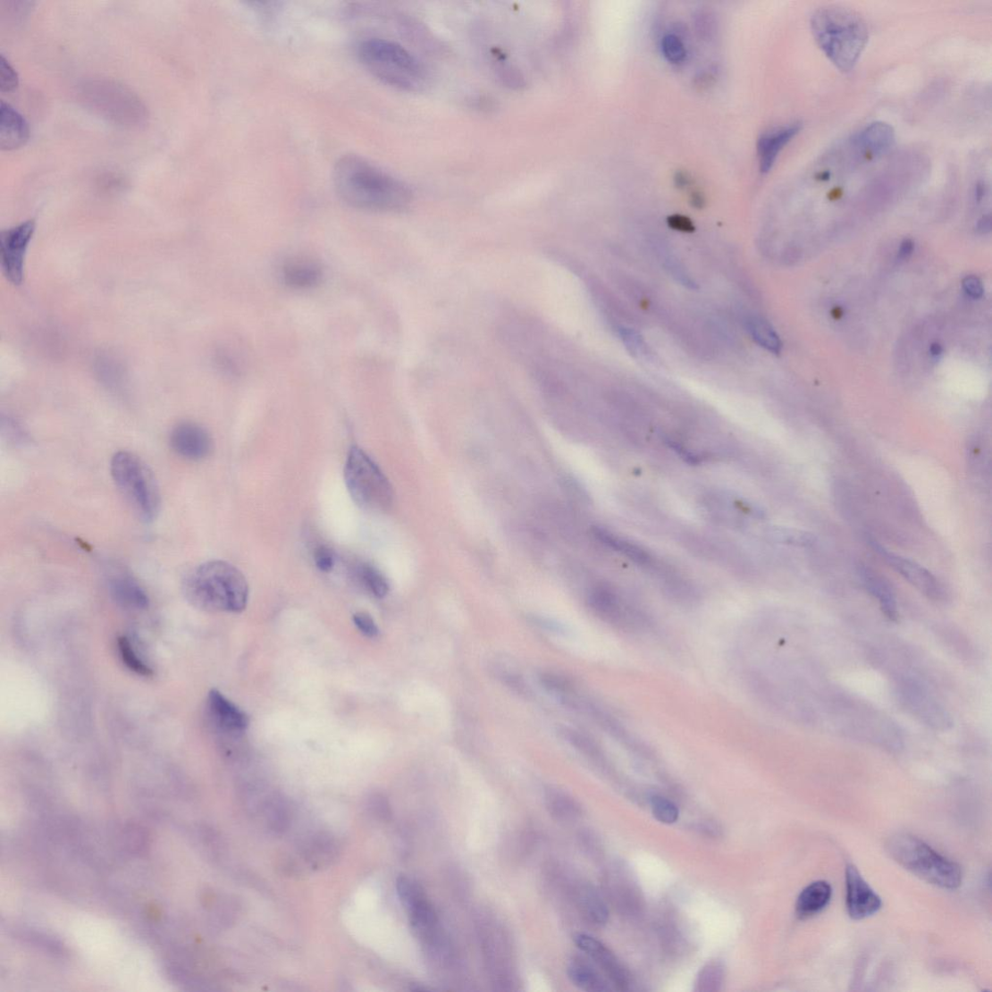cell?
I'll return each mask as SVG.
<instances>
[{
    "label": "cell",
    "instance_id": "1",
    "mask_svg": "<svg viewBox=\"0 0 992 992\" xmlns=\"http://www.w3.org/2000/svg\"><path fill=\"white\" fill-rule=\"evenodd\" d=\"M333 183L340 199L356 209L398 212L412 201L405 182L357 156L341 157L333 169Z\"/></svg>",
    "mask_w": 992,
    "mask_h": 992
},
{
    "label": "cell",
    "instance_id": "2",
    "mask_svg": "<svg viewBox=\"0 0 992 992\" xmlns=\"http://www.w3.org/2000/svg\"><path fill=\"white\" fill-rule=\"evenodd\" d=\"M182 592L193 607L209 613H240L249 593L246 576L223 560L206 562L190 571Z\"/></svg>",
    "mask_w": 992,
    "mask_h": 992
},
{
    "label": "cell",
    "instance_id": "3",
    "mask_svg": "<svg viewBox=\"0 0 992 992\" xmlns=\"http://www.w3.org/2000/svg\"><path fill=\"white\" fill-rule=\"evenodd\" d=\"M811 26L819 47L828 59L840 71H851L870 39L867 22L855 11L828 6L816 11Z\"/></svg>",
    "mask_w": 992,
    "mask_h": 992
},
{
    "label": "cell",
    "instance_id": "4",
    "mask_svg": "<svg viewBox=\"0 0 992 992\" xmlns=\"http://www.w3.org/2000/svg\"><path fill=\"white\" fill-rule=\"evenodd\" d=\"M357 55L369 73L390 87L416 91L428 80L424 64L394 41L367 38L357 46Z\"/></svg>",
    "mask_w": 992,
    "mask_h": 992
},
{
    "label": "cell",
    "instance_id": "5",
    "mask_svg": "<svg viewBox=\"0 0 992 992\" xmlns=\"http://www.w3.org/2000/svg\"><path fill=\"white\" fill-rule=\"evenodd\" d=\"M886 849L899 865L929 884L955 890L963 883L959 864L940 855L925 841L912 835H894L887 839Z\"/></svg>",
    "mask_w": 992,
    "mask_h": 992
},
{
    "label": "cell",
    "instance_id": "6",
    "mask_svg": "<svg viewBox=\"0 0 992 992\" xmlns=\"http://www.w3.org/2000/svg\"><path fill=\"white\" fill-rule=\"evenodd\" d=\"M111 475L135 513L143 521L153 522L160 510L161 495L156 476L145 461L128 451L115 453Z\"/></svg>",
    "mask_w": 992,
    "mask_h": 992
},
{
    "label": "cell",
    "instance_id": "7",
    "mask_svg": "<svg viewBox=\"0 0 992 992\" xmlns=\"http://www.w3.org/2000/svg\"><path fill=\"white\" fill-rule=\"evenodd\" d=\"M346 487L354 502L366 511H385L394 493L384 473L359 447H353L344 468Z\"/></svg>",
    "mask_w": 992,
    "mask_h": 992
},
{
    "label": "cell",
    "instance_id": "8",
    "mask_svg": "<svg viewBox=\"0 0 992 992\" xmlns=\"http://www.w3.org/2000/svg\"><path fill=\"white\" fill-rule=\"evenodd\" d=\"M85 92L91 105L108 118L122 123H134L144 117L140 100L122 86L94 82L86 87Z\"/></svg>",
    "mask_w": 992,
    "mask_h": 992
},
{
    "label": "cell",
    "instance_id": "9",
    "mask_svg": "<svg viewBox=\"0 0 992 992\" xmlns=\"http://www.w3.org/2000/svg\"><path fill=\"white\" fill-rule=\"evenodd\" d=\"M896 694L904 708L928 726L945 730L952 724L947 711L919 680L909 677H899Z\"/></svg>",
    "mask_w": 992,
    "mask_h": 992
},
{
    "label": "cell",
    "instance_id": "10",
    "mask_svg": "<svg viewBox=\"0 0 992 992\" xmlns=\"http://www.w3.org/2000/svg\"><path fill=\"white\" fill-rule=\"evenodd\" d=\"M36 230V221L29 219L0 233V259L10 283L24 282L27 252Z\"/></svg>",
    "mask_w": 992,
    "mask_h": 992
},
{
    "label": "cell",
    "instance_id": "11",
    "mask_svg": "<svg viewBox=\"0 0 992 992\" xmlns=\"http://www.w3.org/2000/svg\"><path fill=\"white\" fill-rule=\"evenodd\" d=\"M870 544L875 551H878L883 559L890 565V567L911 584L913 585L917 591L924 594L933 601H941L945 598V591L934 576L921 565L913 560H910L902 556L895 555V553L886 550L881 546L879 542L870 541Z\"/></svg>",
    "mask_w": 992,
    "mask_h": 992
},
{
    "label": "cell",
    "instance_id": "12",
    "mask_svg": "<svg viewBox=\"0 0 992 992\" xmlns=\"http://www.w3.org/2000/svg\"><path fill=\"white\" fill-rule=\"evenodd\" d=\"M482 941L488 968L496 985H512L511 952L503 929L490 921L489 924L482 927Z\"/></svg>",
    "mask_w": 992,
    "mask_h": 992
},
{
    "label": "cell",
    "instance_id": "13",
    "mask_svg": "<svg viewBox=\"0 0 992 992\" xmlns=\"http://www.w3.org/2000/svg\"><path fill=\"white\" fill-rule=\"evenodd\" d=\"M574 941L582 952L585 953L605 973L611 985L617 989L628 990L630 976L616 954L606 945L588 934L579 933Z\"/></svg>",
    "mask_w": 992,
    "mask_h": 992
},
{
    "label": "cell",
    "instance_id": "14",
    "mask_svg": "<svg viewBox=\"0 0 992 992\" xmlns=\"http://www.w3.org/2000/svg\"><path fill=\"white\" fill-rule=\"evenodd\" d=\"M846 905L849 916L853 920H863L878 913L882 901L870 886L864 881L853 864L846 869Z\"/></svg>",
    "mask_w": 992,
    "mask_h": 992
},
{
    "label": "cell",
    "instance_id": "15",
    "mask_svg": "<svg viewBox=\"0 0 992 992\" xmlns=\"http://www.w3.org/2000/svg\"><path fill=\"white\" fill-rule=\"evenodd\" d=\"M170 444L177 455L189 460H201L213 451L212 437L203 426L184 422L172 429Z\"/></svg>",
    "mask_w": 992,
    "mask_h": 992
},
{
    "label": "cell",
    "instance_id": "16",
    "mask_svg": "<svg viewBox=\"0 0 992 992\" xmlns=\"http://www.w3.org/2000/svg\"><path fill=\"white\" fill-rule=\"evenodd\" d=\"M590 605L595 613L608 621L609 624L620 627H632L636 626L637 616L620 598V596L609 586L598 585L593 588L588 598Z\"/></svg>",
    "mask_w": 992,
    "mask_h": 992
},
{
    "label": "cell",
    "instance_id": "17",
    "mask_svg": "<svg viewBox=\"0 0 992 992\" xmlns=\"http://www.w3.org/2000/svg\"><path fill=\"white\" fill-rule=\"evenodd\" d=\"M801 130V122H793L761 135L757 145L761 172L766 174L774 167L784 147L788 145Z\"/></svg>",
    "mask_w": 992,
    "mask_h": 992
},
{
    "label": "cell",
    "instance_id": "18",
    "mask_svg": "<svg viewBox=\"0 0 992 992\" xmlns=\"http://www.w3.org/2000/svg\"><path fill=\"white\" fill-rule=\"evenodd\" d=\"M207 709L214 723L223 731L240 732L248 728V715L216 689L207 697Z\"/></svg>",
    "mask_w": 992,
    "mask_h": 992
},
{
    "label": "cell",
    "instance_id": "19",
    "mask_svg": "<svg viewBox=\"0 0 992 992\" xmlns=\"http://www.w3.org/2000/svg\"><path fill=\"white\" fill-rule=\"evenodd\" d=\"M895 134L890 124L878 122L865 126L853 138V144L861 155L876 158L886 155L895 144Z\"/></svg>",
    "mask_w": 992,
    "mask_h": 992
},
{
    "label": "cell",
    "instance_id": "20",
    "mask_svg": "<svg viewBox=\"0 0 992 992\" xmlns=\"http://www.w3.org/2000/svg\"><path fill=\"white\" fill-rule=\"evenodd\" d=\"M29 133L26 119L3 100L0 104V147L4 151H14L27 144Z\"/></svg>",
    "mask_w": 992,
    "mask_h": 992
},
{
    "label": "cell",
    "instance_id": "21",
    "mask_svg": "<svg viewBox=\"0 0 992 992\" xmlns=\"http://www.w3.org/2000/svg\"><path fill=\"white\" fill-rule=\"evenodd\" d=\"M858 575L867 592L878 600L883 614L892 621L898 619L897 599L893 586L881 575L867 567H859Z\"/></svg>",
    "mask_w": 992,
    "mask_h": 992
},
{
    "label": "cell",
    "instance_id": "22",
    "mask_svg": "<svg viewBox=\"0 0 992 992\" xmlns=\"http://www.w3.org/2000/svg\"><path fill=\"white\" fill-rule=\"evenodd\" d=\"M109 590L114 601L125 609L140 610L148 606V597L144 588L128 573L113 574L109 582Z\"/></svg>",
    "mask_w": 992,
    "mask_h": 992
},
{
    "label": "cell",
    "instance_id": "23",
    "mask_svg": "<svg viewBox=\"0 0 992 992\" xmlns=\"http://www.w3.org/2000/svg\"><path fill=\"white\" fill-rule=\"evenodd\" d=\"M283 282L297 290H310L322 280L320 265L308 259L296 258L285 262L282 269Z\"/></svg>",
    "mask_w": 992,
    "mask_h": 992
},
{
    "label": "cell",
    "instance_id": "24",
    "mask_svg": "<svg viewBox=\"0 0 992 992\" xmlns=\"http://www.w3.org/2000/svg\"><path fill=\"white\" fill-rule=\"evenodd\" d=\"M833 895L832 886L816 881L804 887L795 904V913L802 920L811 918L823 911Z\"/></svg>",
    "mask_w": 992,
    "mask_h": 992
},
{
    "label": "cell",
    "instance_id": "25",
    "mask_svg": "<svg viewBox=\"0 0 992 992\" xmlns=\"http://www.w3.org/2000/svg\"><path fill=\"white\" fill-rule=\"evenodd\" d=\"M567 975L576 988L584 991L606 992L613 990L608 980L591 963L582 959H574L568 963Z\"/></svg>",
    "mask_w": 992,
    "mask_h": 992
},
{
    "label": "cell",
    "instance_id": "26",
    "mask_svg": "<svg viewBox=\"0 0 992 992\" xmlns=\"http://www.w3.org/2000/svg\"><path fill=\"white\" fill-rule=\"evenodd\" d=\"M576 903L584 918L592 924L602 927L607 924L609 910L603 899L591 885H582L576 894Z\"/></svg>",
    "mask_w": 992,
    "mask_h": 992
},
{
    "label": "cell",
    "instance_id": "27",
    "mask_svg": "<svg viewBox=\"0 0 992 992\" xmlns=\"http://www.w3.org/2000/svg\"><path fill=\"white\" fill-rule=\"evenodd\" d=\"M593 534L596 539L601 542L602 544L608 548L618 551L622 556L633 560L639 565H649L652 563V557L648 551L642 549L638 545L631 543V542L622 539L607 529L601 527H595Z\"/></svg>",
    "mask_w": 992,
    "mask_h": 992
},
{
    "label": "cell",
    "instance_id": "28",
    "mask_svg": "<svg viewBox=\"0 0 992 992\" xmlns=\"http://www.w3.org/2000/svg\"><path fill=\"white\" fill-rule=\"evenodd\" d=\"M747 328L752 339L761 348L774 354H779L781 352L782 342L778 332L768 321L760 317L749 318L747 321Z\"/></svg>",
    "mask_w": 992,
    "mask_h": 992
},
{
    "label": "cell",
    "instance_id": "29",
    "mask_svg": "<svg viewBox=\"0 0 992 992\" xmlns=\"http://www.w3.org/2000/svg\"><path fill=\"white\" fill-rule=\"evenodd\" d=\"M546 804L550 813L558 820H570L579 813V805L567 793L559 789H549L546 793Z\"/></svg>",
    "mask_w": 992,
    "mask_h": 992
},
{
    "label": "cell",
    "instance_id": "30",
    "mask_svg": "<svg viewBox=\"0 0 992 992\" xmlns=\"http://www.w3.org/2000/svg\"><path fill=\"white\" fill-rule=\"evenodd\" d=\"M357 581L366 591L377 598H384L390 591L388 581L384 575L372 565L361 563L355 569Z\"/></svg>",
    "mask_w": 992,
    "mask_h": 992
},
{
    "label": "cell",
    "instance_id": "31",
    "mask_svg": "<svg viewBox=\"0 0 992 992\" xmlns=\"http://www.w3.org/2000/svg\"><path fill=\"white\" fill-rule=\"evenodd\" d=\"M118 649L122 661L131 672L145 677L154 675L153 668L143 660L130 639L121 637L118 641Z\"/></svg>",
    "mask_w": 992,
    "mask_h": 992
},
{
    "label": "cell",
    "instance_id": "32",
    "mask_svg": "<svg viewBox=\"0 0 992 992\" xmlns=\"http://www.w3.org/2000/svg\"><path fill=\"white\" fill-rule=\"evenodd\" d=\"M724 967L719 962H712L703 966L697 977V992H714L721 989L724 980Z\"/></svg>",
    "mask_w": 992,
    "mask_h": 992
},
{
    "label": "cell",
    "instance_id": "33",
    "mask_svg": "<svg viewBox=\"0 0 992 992\" xmlns=\"http://www.w3.org/2000/svg\"><path fill=\"white\" fill-rule=\"evenodd\" d=\"M652 812L657 821L666 825L677 823L679 818L677 806L661 795H653L651 800Z\"/></svg>",
    "mask_w": 992,
    "mask_h": 992
},
{
    "label": "cell",
    "instance_id": "34",
    "mask_svg": "<svg viewBox=\"0 0 992 992\" xmlns=\"http://www.w3.org/2000/svg\"><path fill=\"white\" fill-rule=\"evenodd\" d=\"M968 464L971 466L974 470L980 475L986 471L988 458L986 454V444L979 436H973L968 441L967 447Z\"/></svg>",
    "mask_w": 992,
    "mask_h": 992
},
{
    "label": "cell",
    "instance_id": "35",
    "mask_svg": "<svg viewBox=\"0 0 992 992\" xmlns=\"http://www.w3.org/2000/svg\"><path fill=\"white\" fill-rule=\"evenodd\" d=\"M778 541L783 544L795 547L810 548L816 544V537L809 533L795 529H781L775 534Z\"/></svg>",
    "mask_w": 992,
    "mask_h": 992
},
{
    "label": "cell",
    "instance_id": "36",
    "mask_svg": "<svg viewBox=\"0 0 992 992\" xmlns=\"http://www.w3.org/2000/svg\"><path fill=\"white\" fill-rule=\"evenodd\" d=\"M620 339L624 341L627 350L639 359H648L650 351L647 343L640 336V334L632 329H620Z\"/></svg>",
    "mask_w": 992,
    "mask_h": 992
},
{
    "label": "cell",
    "instance_id": "37",
    "mask_svg": "<svg viewBox=\"0 0 992 992\" xmlns=\"http://www.w3.org/2000/svg\"><path fill=\"white\" fill-rule=\"evenodd\" d=\"M661 47L664 56L672 63H682L686 57L684 43L674 34H668L663 38Z\"/></svg>",
    "mask_w": 992,
    "mask_h": 992
},
{
    "label": "cell",
    "instance_id": "38",
    "mask_svg": "<svg viewBox=\"0 0 992 992\" xmlns=\"http://www.w3.org/2000/svg\"><path fill=\"white\" fill-rule=\"evenodd\" d=\"M19 85V76L13 65L5 59L0 57V89L3 92L14 90Z\"/></svg>",
    "mask_w": 992,
    "mask_h": 992
},
{
    "label": "cell",
    "instance_id": "39",
    "mask_svg": "<svg viewBox=\"0 0 992 992\" xmlns=\"http://www.w3.org/2000/svg\"><path fill=\"white\" fill-rule=\"evenodd\" d=\"M353 621L357 629L367 638H374L378 635V627L374 618L366 613H357L353 617Z\"/></svg>",
    "mask_w": 992,
    "mask_h": 992
},
{
    "label": "cell",
    "instance_id": "40",
    "mask_svg": "<svg viewBox=\"0 0 992 992\" xmlns=\"http://www.w3.org/2000/svg\"><path fill=\"white\" fill-rule=\"evenodd\" d=\"M315 561L319 570L330 572L334 565V553L330 548L320 546L315 551Z\"/></svg>",
    "mask_w": 992,
    "mask_h": 992
},
{
    "label": "cell",
    "instance_id": "41",
    "mask_svg": "<svg viewBox=\"0 0 992 992\" xmlns=\"http://www.w3.org/2000/svg\"><path fill=\"white\" fill-rule=\"evenodd\" d=\"M668 227L683 233H694L695 226L691 219L682 214H674L667 219Z\"/></svg>",
    "mask_w": 992,
    "mask_h": 992
},
{
    "label": "cell",
    "instance_id": "42",
    "mask_svg": "<svg viewBox=\"0 0 992 992\" xmlns=\"http://www.w3.org/2000/svg\"><path fill=\"white\" fill-rule=\"evenodd\" d=\"M963 287L965 293L973 298H979L984 295L983 282L975 275L966 276L963 281Z\"/></svg>",
    "mask_w": 992,
    "mask_h": 992
},
{
    "label": "cell",
    "instance_id": "43",
    "mask_svg": "<svg viewBox=\"0 0 992 992\" xmlns=\"http://www.w3.org/2000/svg\"><path fill=\"white\" fill-rule=\"evenodd\" d=\"M913 251H914V242L911 240H904L902 242L901 248H899L898 258L901 259V260H906L911 256L913 255Z\"/></svg>",
    "mask_w": 992,
    "mask_h": 992
},
{
    "label": "cell",
    "instance_id": "44",
    "mask_svg": "<svg viewBox=\"0 0 992 992\" xmlns=\"http://www.w3.org/2000/svg\"><path fill=\"white\" fill-rule=\"evenodd\" d=\"M977 231L980 234H988L991 231V219L989 215L983 216L977 224Z\"/></svg>",
    "mask_w": 992,
    "mask_h": 992
},
{
    "label": "cell",
    "instance_id": "45",
    "mask_svg": "<svg viewBox=\"0 0 992 992\" xmlns=\"http://www.w3.org/2000/svg\"><path fill=\"white\" fill-rule=\"evenodd\" d=\"M676 186L679 189H685L689 186L690 179L685 172H679L675 177Z\"/></svg>",
    "mask_w": 992,
    "mask_h": 992
},
{
    "label": "cell",
    "instance_id": "46",
    "mask_svg": "<svg viewBox=\"0 0 992 992\" xmlns=\"http://www.w3.org/2000/svg\"><path fill=\"white\" fill-rule=\"evenodd\" d=\"M690 202L692 206L696 207V209H702L703 206H705L706 203L705 198H703V196L699 192H695L691 195Z\"/></svg>",
    "mask_w": 992,
    "mask_h": 992
},
{
    "label": "cell",
    "instance_id": "47",
    "mask_svg": "<svg viewBox=\"0 0 992 992\" xmlns=\"http://www.w3.org/2000/svg\"><path fill=\"white\" fill-rule=\"evenodd\" d=\"M930 352L933 356H939L942 353L941 346L939 344H933Z\"/></svg>",
    "mask_w": 992,
    "mask_h": 992
}]
</instances>
